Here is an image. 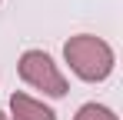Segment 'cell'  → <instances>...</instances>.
Returning <instances> with one entry per match:
<instances>
[{
    "mask_svg": "<svg viewBox=\"0 0 123 120\" xmlns=\"http://www.w3.org/2000/svg\"><path fill=\"white\" fill-rule=\"evenodd\" d=\"M63 57L70 63V70L77 73L80 80H106L110 70H113V50L110 43H103L100 37L93 33H80V37H70L67 47H63Z\"/></svg>",
    "mask_w": 123,
    "mask_h": 120,
    "instance_id": "cell-1",
    "label": "cell"
},
{
    "mask_svg": "<svg viewBox=\"0 0 123 120\" xmlns=\"http://www.w3.org/2000/svg\"><path fill=\"white\" fill-rule=\"evenodd\" d=\"M17 70H20L23 83L37 87L43 93H50V97H67V80H63V73L57 70V63L47 57L43 50H27L20 57V63H17Z\"/></svg>",
    "mask_w": 123,
    "mask_h": 120,
    "instance_id": "cell-2",
    "label": "cell"
},
{
    "mask_svg": "<svg viewBox=\"0 0 123 120\" xmlns=\"http://www.w3.org/2000/svg\"><path fill=\"white\" fill-rule=\"evenodd\" d=\"M10 113H13V120H57V113L47 103L27 97V93H13L10 97Z\"/></svg>",
    "mask_w": 123,
    "mask_h": 120,
    "instance_id": "cell-3",
    "label": "cell"
},
{
    "mask_svg": "<svg viewBox=\"0 0 123 120\" xmlns=\"http://www.w3.org/2000/svg\"><path fill=\"white\" fill-rule=\"evenodd\" d=\"M73 120H117V113L110 107H100V103H83Z\"/></svg>",
    "mask_w": 123,
    "mask_h": 120,
    "instance_id": "cell-4",
    "label": "cell"
},
{
    "mask_svg": "<svg viewBox=\"0 0 123 120\" xmlns=\"http://www.w3.org/2000/svg\"><path fill=\"white\" fill-rule=\"evenodd\" d=\"M0 120H10V117H7V113H0Z\"/></svg>",
    "mask_w": 123,
    "mask_h": 120,
    "instance_id": "cell-5",
    "label": "cell"
}]
</instances>
